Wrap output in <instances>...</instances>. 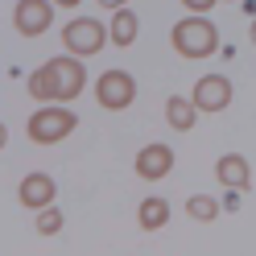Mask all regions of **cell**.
Listing matches in <instances>:
<instances>
[{"mask_svg":"<svg viewBox=\"0 0 256 256\" xmlns=\"http://www.w3.org/2000/svg\"><path fill=\"white\" fill-rule=\"evenodd\" d=\"M83 87H87V66H83V58H70V54L46 58L42 66L29 74V95L38 100V108L70 104L74 95H83Z\"/></svg>","mask_w":256,"mask_h":256,"instance_id":"1","label":"cell"},{"mask_svg":"<svg viewBox=\"0 0 256 256\" xmlns=\"http://www.w3.org/2000/svg\"><path fill=\"white\" fill-rule=\"evenodd\" d=\"M170 46L178 50L182 58L198 62V58H211L219 50V29L211 17H182L178 25L170 29Z\"/></svg>","mask_w":256,"mask_h":256,"instance_id":"2","label":"cell"},{"mask_svg":"<svg viewBox=\"0 0 256 256\" xmlns=\"http://www.w3.org/2000/svg\"><path fill=\"white\" fill-rule=\"evenodd\" d=\"M74 128H78V116H74L66 104H46L38 112H29L25 136L34 140V145H58V140H66Z\"/></svg>","mask_w":256,"mask_h":256,"instance_id":"3","label":"cell"},{"mask_svg":"<svg viewBox=\"0 0 256 256\" xmlns=\"http://www.w3.org/2000/svg\"><path fill=\"white\" fill-rule=\"evenodd\" d=\"M108 46V21L100 17H74L62 25V50L70 58H91Z\"/></svg>","mask_w":256,"mask_h":256,"instance_id":"4","label":"cell"},{"mask_svg":"<svg viewBox=\"0 0 256 256\" xmlns=\"http://www.w3.org/2000/svg\"><path fill=\"white\" fill-rule=\"evenodd\" d=\"M95 100H100L104 112H124L136 100V78L128 70H104L95 78Z\"/></svg>","mask_w":256,"mask_h":256,"instance_id":"5","label":"cell"},{"mask_svg":"<svg viewBox=\"0 0 256 256\" xmlns=\"http://www.w3.org/2000/svg\"><path fill=\"white\" fill-rule=\"evenodd\" d=\"M232 78L228 74H202L198 83H194V91H190V100H194V108H198V116L206 112V116H215V112H228V104H232Z\"/></svg>","mask_w":256,"mask_h":256,"instance_id":"6","label":"cell"},{"mask_svg":"<svg viewBox=\"0 0 256 256\" xmlns=\"http://www.w3.org/2000/svg\"><path fill=\"white\" fill-rule=\"evenodd\" d=\"M54 25V4L50 0H17L12 4V29L21 38H42Z\"/></svg>","mask_w":256,"mask_h":256,"instance_id":"7","label":"cell"},{"mask_svg":"<svg viewBox=\"0 0 256 256\" xmlns=\"http://www.w3.org/2000/svg\"><path fill=\"white\" fill-rule=\"evenodd\" d=\"M54 194H58V182L50 174H25L17 182V202L29 206V211H46V206H54Z\"/></svg>","mask_w":256,"mask_h":256,"instance_id":"8","label":"cell"},{"mask_svg":"<svg viewBox=\"0 0 256 256\" xmlns=\"http://www.w3.org/2000/svg\"><path fill=\"white\" fill-rule=\"evenodd\" d=\"M136 178H145V182H162L170 178V170H174V149L162 145V140H153V145H145L136 153Z\"/></svg>","mask_w":256,"mask_h":256,"instance_id":"9","label":"cell"},{"mask_svg":"<svg viewBox=\"0 0 256 256\" xmlns=\"http://www.w3.org/2000/svg\"><path fill=\"white\" fill-rule=\"evenodd\" d=\"M215 178L223 182L236 194V190H248L252 186V166H248V157L244 153H223L219 162H215Z\"/></svg>","mask_w":256,"mask_h":256,"instance_id":"10","label":"cell"},{"mask_svg":"<svg viewBox=\"0 0 256 256\" xmlns=\"http://www.w3.org/2000/svg\"><path fill=\"white\" fill-rule=\"evenodd\" d=\"M136 34H140V17H136L132 8H120V12H112V21H108V38H112V46L128 50V46L136 42Z\"/></svg>","mask_w":256,"mask_h":256,"instance_id":"11","label":"cell"},{"mask_svg":"<svg viewBox=\"0 0 256 256\" xmlns=\"http://www.w3.org/2000/svg\"><path fill=\"white\" fill-rule=\"evenodd\" d=\"M166 120H170V128H178V132H190L194 120H198L194 100H190V95H170L166 100Z\"/></svg>","mask_w":256,"mask_h":256,"instance_id":"12","label":"cell"},{"mask_svg":"<svg viewBox=\"0 0 256 256\" xmlns=\"http://www.w3.org/2000/svg\"><path fill=\"white\" fill-rule=\"evenodd\" d=\"M170 202L162 198V194H153V198H145L136 206V223H140V232H162L166 223H170Z\"/></svg>","mask_w":256,"mask_h":256,"instance_id":"13","label":"cell"},{"mask_svg":"<svg viewBox=\"0 0 256 256\" xmlns=\"http://www.w3.org/2000/svg\"><path fill=\"white\" fill-rule=\"evenodd\" d=\"M186 215L198 219V223H211V219L219 215V202H215L211 194H190V198H186Z\"/></svg>","mask_w":256,"mask_h":256,"instance_id":"14","label":"cell"},{"mask_svg":"<svg viewBox=\"0 0 256 256\" xmlns=\"http://www.w3.org/2000/svg\"><path fill=\"white\" fill-rule=\"evenodd\" d=\"M62 223H66V215H62L58 206H46V211H38V215H34L38 236H58V232H62Z\"/></svg>","mask_w":256,"mask_h":256,"instance_id":"15","label":"cell"},{"mask_svg":"<svg viewBox=\"0 0 256 256\" xmlns=\"http://www.w3.org/2000/svg\"><path fill=\"white\" fill-rule=\"evenodd\" d=\"M219 4V0H182V8H186V17H206Z\"/></svg>","mask_w":256,"mask_h":256,"instance_id":"16","label":"cell"},{"mask_svg":"<svg viewBox=\"0 0 256 256\" xmlns=\"http://www.w3.org/2000/svg\"><path fill=\"white\" fill-rule=\"evenodd\" d=\"M100 8H108V12H120V8H128V0H100Z\"/></svg>","mask_w":256,"mask_h":256,"instance_id":"17","label":"cell"},{"mask_svg":"<svg viewBox=\"0 0 256 256\" xmlns=\"http://www.w3.org/2000/svg\"><path fill=\"white\" fill-rule=\"evenodd\" d=\"M50 4H54V8H78L83 0H50Z\"/></svg>","mask_w":256,"mask_h":256,"instance_id":"18","label":"cell"},{"mask_svg":"<svg viewBox=\"0 0 256 256\" xmlns=\"http://www.w3.org/2000/svg\"><path fill=\"white\" fill-rule=\"evenodd\" d=\"M4 145H8V124L0 120V149H4Z\"/></svg>","mask_w":256,"mask_h":256,"instance_id":"19","label":"cell"},{"mask_svg":"<svg viewBox=\"0 0 256 256\" xmlns=\"http://www.w3.org/2000/svg\"><path fill=\"white\" fill-rule=\"evenodd\" d=\"M248 38H252V46H256V17H252V29H248Z\"/></svg>","mask_w":256,"mask_h":256,"instance_id":"20","label":"cell"}]
</instances>
